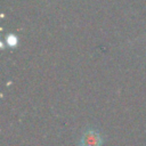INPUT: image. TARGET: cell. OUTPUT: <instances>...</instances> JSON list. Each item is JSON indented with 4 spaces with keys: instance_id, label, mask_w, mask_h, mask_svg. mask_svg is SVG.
<instances>
[{
    "instance_id": "1",
    "label": "cell",
    "mask_w": 146,
    "mask_h": 146,
    "mask_svg": "<svg viewBox=\"0 0 146 146\" xmlns=\"http://www.w3.org/2000/svg\"><path fill=\"white\" fill-rule=\"evenodd\" d=\"M102 141L103 139L99 132L95 130H88L82 135L80 146H100Z\"/></svg>"
},
{
    "instance_id": "2",
    "label": "cell",
    "mask_w": 146,
    "mask_h": 146,
    "mask_svg": "<svg viewBox=\"0 0 146 146\" xmlns=\"http://www.w3.org/2000/svg\"><path fill=\"white\" fill-rule=\"evenodd\" d=\"M17 38H16V35H14V34H9L8 36H7V43H8V46H10V47H14V46H16L17 44Z\"/></svg>"
}]
</instances>
